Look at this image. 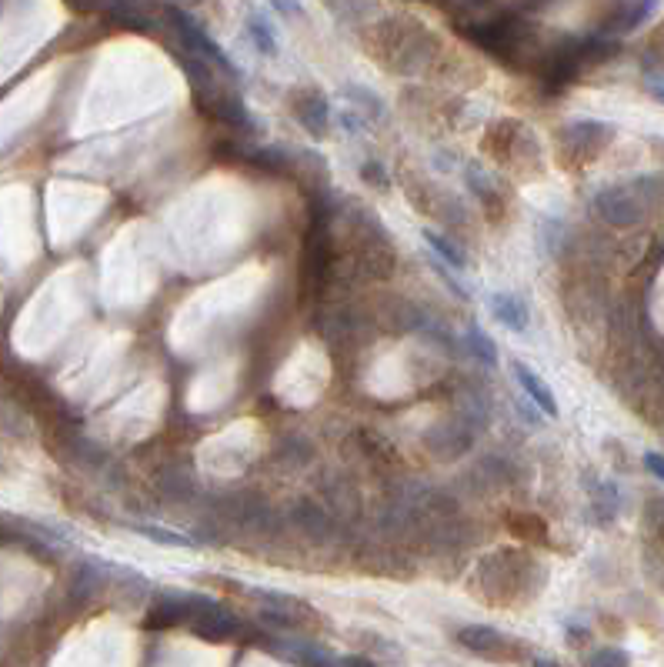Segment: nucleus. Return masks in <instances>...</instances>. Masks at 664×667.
I'll return each mask as SVG.
<instances>
[{
  "label": "nucleus",
  "mask_w": 664,
  "mask_h": 667,
  "mask_svg": "<svg viewBox=\"0 0 664 667\" xmlns=\"http://www.w3.org/2000/svg\"><path fill=\"white\" fill-rule=\"evenodd\" d=\"M171 17H174L177 34H181V44L187 47V51H191L194 61H204V64H211V67H221L227 77H237V67L231 64V57H227L221 47L211 41V37H207V31L194 21L191 14L171 11Z\"/></svg>",
  "instance_id": "obj_1"
},
{
  "label": "nucleus",
  "mask_w": 664,
  "mask_h": 667,
  "mask_svg": "<svg viewBox=\"0 0 664 667\" xmlns=\"http://www.w3.org/2000/svg\"><path fill=\"white\" fill-rule=\"evenodd\" d=\"M468 347H471V354L478 357L481 364L498 367V344H494L491 334H484L481 327H471V331H468Z\"/></svg>",
  "instance_id": "obj_10"
},
{
  "label": "nucleus",
  "mask_w": 664,
  "mask_h": 667,
  "mask_svg": "<svg viewBox=\"0 0 664 667\" xmlns=\"http://www.w3.org/2000/svg\"><path fill=\"white\" fill-rule=\"evenodd\" d=\"M531 667H561L558 661H551V657H534V664Z\"/></svg>",
  "instance_id": "obj_18"
},
{
  "label": "nucleus",
  "mask_w": 664,
  "mask_h": 667,
  "mask_svg": "<svg viewBox=\"0 0 664 667\" xmlns=\"http://www.w3.org/2000/svg\"><path fill=\"white\" fill-rule=\"evenodd\" d=\"M137 534L151 537V541L167 544V547H194L197 544L191 534H177L171 527H154V524H137Z\"/></svg>",
  "instance_id": "obj_11"
},
{
  "label": "nucleus",
  "mask_w": 664,
  "mask_h": 667,
  "mask_svg": "<svg viewBox=\"0 0 664 667\" xmlns=\"http://www.w3.org/2000/svg\"><path fill=\"white\" fill-rule=\"evenodd\" d=\"M344 94L351 97V104L358 107V111H364L371 117V121H384L388 117V107H384V101L378 94H371L368 87H361V84H351V87H344Z\"/></svg>",
  "instance_id": "obj_8"
},
{
  "label": "nucleus",
  "mask_w": 664,
  "mask_h": 667,
  "mask_svg": "<svg viewBox=\"0 0 664 667\" xmlns=\"http://www.w3.org/2000/svg\"><path fill=\"white\" fill-rule=\"evenodd\" d=\"M458 641L468 647V651L484 654V657H501V654H508V647H511V637H504L498 627H488V624L461 627Z\"/></svg>",
  "instance_id": "obj_3"
},
{
  "label": "nucleus",
  "mask_w": 664,
  "mask_h": 667,
  "mask_svg": "<svg viewBox=\"0 0 664 667\" xmlns=\"http://www.w3.org/2000/svg\"><path fill=\"white\" fill-rule=\"evenodd\" d=\"M341 124H344V127H348V131H351V134H358V127H361V117H358V114H351V111H348V114H341Z\"/></svg>",
  "instance_id": "obj_16"
},
{
  "label": "nucleus",
  "mask_w": 664,
  "mask_h": 667,
  "mask_svg": "<svg viewBox=\"0 0 664 667\" xmlns=\"http://www.w3.org/2000/svg\"><path fill=\"white\" fill-rule=\"evenodd\" d=\"M594 211L614 227H631L641 221V204L634 201L624 187H604V191L594 197Z\"/></svg>",
  "instance_id": "obj_2"
},
{
  "label": "nucleus",
  "mask_w": 664,
  "mask_h": 667,
  "mask_svg": "<svg viewBox=\"0 0 664 667\" xmlns=\"http://www.w3.org/2000/svg\"><path fill=\"white\" fill-rule=\"evenodd\" d=\"M584 667H631V657L621 647H598V651L588 654Z\"/></svg>",
  "instance_id": "obj_12"
},
{
  "label": "nucleus",
  "mask_w": 664,
  "mask_h": 667,
  "mask_svg": "<svg viewBox=\"0 0 664 667\" xmlns=\"http://www.w3.org/2000/svg\"><path fill=\"white\" fill-rule=\"evenodd\" d=\"M488 307H491V314L498 317L504 327H508V331H518V334L528 331L531 314H528V304H524L518 294H511V291L491 294V297H488Z\"/></svg>",
  "instance_id": "obj_4"
},
{
  "label": "nucleus",
  "mask_w": 664,
  "mask_h": 667,
  "mask_svg": "<svg viewBox=\"0 0 664 667\" xmlns=\"http://www.w3.org/2000/svg\"><path fill=\"white\" fill-rule=\"evenodd\" d=\"M424 241H428V247H434V251H438V261H444L448 267H454V271H464V267H468V254H464L458 244H451L444 234H438V231H424Z\"/></svg>",
  "instance_id": "obj_7"
},
{
  "label": "nucleus",
  "mask_w": 664,
  "mask_h": 667,
  "mask_svg": "<svg viewBox=\"0 0 664 667\" xmlns=\"http://www.w3.org/2000/svg\"><path fill=\"white\" fill-rule=\"evenodd\" d=\"M648 144L654 147V151H661V154H664V137H648Z\"/></svg>",
  "instance_id": "obj_19"
},
{
  "label": "nucleus",
  "mask_w": 664,
  "mask_h": 667,
  "mask_svg": "<svg viewBox=\"0 0 664 667\" xmlns=\"http://www.w3.org/2000/svg\"><path fill=\"white\" fill-rule=\"evenodd\" d=\"M514 377H518V384L524 387V394H528V401L538 407V411H544L548 417H558V401H554V391L548 384L541 381L538 374L531 371L528 364L514 361Z\"/></svg>",
  "instance_id": "obj_5"
},
{
  "label": "nucleus",
  "mask_w": 664,
  "mask_h": 667,
  "mask_svg": "<svg viewBox=\"0 0 664 667\" xmlns=\"http://www.w3.org/2000/svg\"><path fill=\"white\" fill-rule=\"evenodd\" d=\"M658 11H661L658 4H621L618 11H614V21L608 24V31L631 34V31H638L641 24H648Z\"/></svg>",
  "instance_id": "obj_6"
},
{
  "label": "nucleus",
  "mask_w": 664,
  "mask_h": 667,
  "mask_svg": "<svg viewBox=\"0 0 664 667\" xmlns=\"http://www.w3.org/2000/svg\"><path fill=\"white\" fill-rule=\"evenodd\" d=\"M364 177H368V181H381V187H384V171H381V167L364 164Z\"/></svg>",
  "instance_id": "obj_17"
},
{
  "label": "nucleus",
  "mask_w": 664,
  "mask_h": 667,
  "mask_svg": "<svg viewBox=\"0 0 664 667\" xmlns=\"http://www.w3.org/2000/svg\"><path fill=\"white\" fill-rule=\"evenodd\" d=\"M247 34H251V41L257 44L261 54H277V34H274V27L267 24V17H261V14L247 17Z\"/></svg>",
  "instance_id": "obj_9"
},
{
  "label": "nucleus",
  "mask_w": 664,
  "mask_h": 667,
  "mask_svg": "<svg viewBox=\"0 0 664 667\" xmlns=\"http://www.w3.org/2000/svg\"><path fill=\"white\" fill-rule=\"evenodd\" d=\"M644 467L658 477V481H664V454H658V451H644Z\"/></svg>",
  "instance_id": "obj_14"
},
{
  "label": "nucleus",
  "mask_w": 664,
  "mask_h": 667,
  "mask_svg": "<svg viewBox=\"0 0 664 667\" xmlns=\"http://www.w3.org/2000/svg\"><path fill=\"white\" fill-rule=\"evenodd\" d=\"M644 87H648V94L654 97V101L664 104V81H658V77H644Z\"/></svg>",
  "instance_id": "obj_15"
},
{
  "label": "nucleus",
  "mask_w": 664,
  "mask_h": 667,
  "mask_svg": "<svg viewBox=\"0 0 664 667\" xmlns=\"http://www.w3.org/2000/svg\"><path fill=\"white\" fill-rule=\"evenodd\" d=\"M431 267H434V271H438V277H441V281L448 284L451 291L461 297V301H471V291H468V284L461 281V277H458V271H451V267L444 264V261H438V257H434V261H431Z\"/></svg>",
  "instance_id": "obj_13"
}]
</instances>
